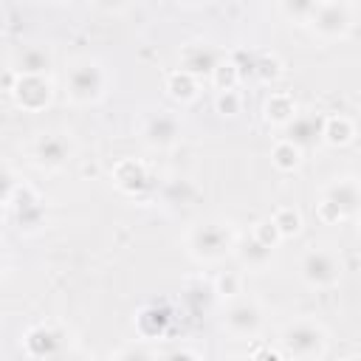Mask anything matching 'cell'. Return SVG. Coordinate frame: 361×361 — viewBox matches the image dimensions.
I'll return each instance as SVG.
<instances>
[{
	"label": "cell",
	"mask_w": 361,
	"mask_h": 361,
	"mask_svg": "<svg viewBox=\"0 0 361 361\" xmlns=\"http://www.w3.org/2000/svg\"><path fill=\"white\" fill-rule=\"evenodd\" d=\"M282 350L293 361H316L324 353V330L313 322H293L282 330Z\"/></svg>",
	"instance_id": "6da1fadb"
},
{
	"label": "cell",
	"mask_w": 361,
	"mask_h": 361,
	"mask_svg": "<svg viewBox=\"0 0 361 361\" xmlns=\"http://www.w3.org/2000/svg\"><path fill=\"white\" fill-rule=\"evenodd\" d=\"M302 276L307 285L313 288H330L338 282L341 276V265H338V257L330 251V248H322V245H310L302 257Z\"/></svg>",
	"instance_id": "7a4b0ae2"
},
{
	"label": "cell",
	"mask_w": 361,
	"mask_h": 361,
	"mask_svg": "<svg viewBox=\"0 0 361 361\" xmlns=\"http://www.w3.org/2000/svg\"><path fill=\"white\" fill-rule=\"evenodd\" d=\"M104 90V73L99 62L93 59H79L68 71V93L73 102H96Z\"/></svg>",
	"instance_id": "3957f363"
},
{
	"label": "cell",
	"mask_w": 361,
	"mask_h": 361,
	"mask_svg": "<svg viewBox=\"0 0 361 361\" xmlns=\"http://www.w3.org/2000/svg\"><path fill=\"white\" fill-rule=\"evenodd\" d=\"M189 245H192V254L200 257V259H220L231 245V231L220 223H206V226H197L189 237Z\"/></svg>",
	"instance_id": "277c9868"
},
{
	"label": "cell",
	"mask_w": 361,
	"mask_h": 361,
	"mask_svg": "<svg viewBox=\"0 0 361 361\" xmlns=\"http://www.w3.org/2000/svg\"><path fill=\"white\" fill-rule=\"evenodd\" d=\"M310 23L324 37H341L350 28V8L344 3H313Z\"/></svg>",
	"instance_id": "5b68a950"
},
{
	"label": "cell",
	"mask_w": 361,
	"mask_h": 361,
	"mask_svg": "<svg viewBox=\"0 0 361 361\" xmlns=\"http://www.w3.org/2000/svg\"><path fill=\"white\" fill-rule=\"evenodd\" d=\"M25 350H28L34 358L54 361L59 353H65V336H62V330L48 327V324L31 327V330L25 333Z\"/></svg>",
	"instance_id": "8992f818"
},
{
	"label": "cell",
	"mask_w": 361,
	"mask_h": 361,
	"mask_svg": "<svg viewBox=\"0 0 361 361\" xmlns=\"http://www.w3.org/2000/svg\"><path fill=\"white\" fill-rule=\"evenodd\" d=\"M324 124H327V118L319 116V113L293 116V118L288 121V141L296 144L299 149H302V147H313L316 141L324 138Z\"/></svg>",
	"instance_id": "52a82bcc"
},
{
	"label": "cell",
	"mask_w": 361,
	"mask_h": 361,
	"mask_svg": "<svg viewBox=\"0 0 361 361\" xmlns=\"http://www.w3.org/2000/svg\"><path fill=\"white\" fill-rule=\"evenodd\" d=\"M141 135H144V141L149 147H169L178 138V118L169 116L166 110H158V113L144 118Z\"/></svg>",
	"instance_id": "ba28073f"
},
{
	"label": "cell",
	"mask_w": 361,
	"mask_h": 361,
	"mask_svg": "<svg viewBox=\"0 0 361 361\" xmlns=\"http://www.w3.org/2000/svg\"><path fill=\"white\" fill-rule=\"evenodd\" d=\"M226 327L234 336H254L262 327V313L254 302H237L226 310Z\"/></svg>",
	"instance_id": "9c48e42d"
},
{
	"label": "cell",
	"mask_w": 361,
	"mask_h": 361,
	"mask_svg": "<svg viewBox=\"0 0 361 361\" xmlns=\"http://www.w3.org/2000/svg\"><path fill=\"white\" fill-rule=\"evenodd\" d=\"M17 104L25 110H39L51 102V85L42 76H20L17 87H14Z\"/></svg>",
	"instance_id": "30bf717a"
},
{
	"label": "cell",
	"mask_w": 361,
	"mask_h": 361,
	"mask_svg": "<svg viewBox=\"0 0 361 361\" xmlns=\"http://www.w3.org/2000/svg\"><path fill=\"white\" fill-rule=\"evenodd\" d=\"M180 71H186L189 76H195V73H214L217 71V51L212 48V45H206V42H192V45H186L183 48V54H180Z\"/></svg>",
	"instance_id": "8fae6325"
},
{
	"label": "cell",
	"mask_w": 361,
	"mask_h": 361,
	"mask_svg": "<svg viewBox=\"0 0 361 361\" xmlns=\"http://www.w3.org/2000/svg\"><path fill=\"white\" fill-rule=\"evenodd\" d=\"M68 155H71V147H68V141L62 138V135H56V133H45V135H39L37 138V144H34V158L42 164V166H62L65 161H68Z\"/></svg>",
	"instance_id": "7c38bea8"
},
{
	"label": "cell",
	"mask_w": 361,
	"mask_h": 361,
	"mask_svg": "<svg viewBox=\"0 0 361 361\" xmlns=\"http://www.w3.org/2000/svg\"><path fill=\"white\" fill-rule=\"evenodd\" d=\"M341 214H350V212H358L361 209V186L353 180V178H341L336 180L330 189H327V197Z\"/></svg>",
	"instance_id": "4fadbf2b"
},
{
	"label": "cell",
	"mask_w": 361,
	"mask_h": 361,
	"mask_svg": "<svg viewBox=\"0 0 361 361\" xmlns=\"http://www.w3.org/2000/svg\"><path fill=\"white\" fill-rule=\"evenodd\" d=\"M51 68V54L39 45H28L17 54V71L20 76H42Z\"/></svg>",
	"instance_id": "5bb4252c"
},
{
	"label": "cell",
	"mask_w": 361,
	"mask_h": 361,
	"mask_svg": "<svg viewBox=\"0 0 361 361\" xmlns=\"http://www.w3.org/2000/svg\"><path fill=\"white\" fill-rule=\"evenodd\" d=\"M271 251H274V248H268L265 243H259L254 234L245 237V240L240 243V248H237L240 259H243L248 268H265V265L271 262Z\"/></svg>",
	"instance_id": "9a60e30c"
},
{
	"label": "cell",
	"mask_w": 361,
	"mask_h": 361,
	"mask_svg": "<svg viewBox=\"0 0 361 361\" xmlns=\"http://www.w3.org/2000/svg\"><path fill=\"white\" fill-rule=\"evenodd\" d=\"M116 183H118L121 189H127V192H141V189L147 186V172H144V166L135 164V161H121V164L116 166Z\"/></svg>",
	"instance_id": "2e32d148"
},
{
	"label": "cell",
	"mask_w": 361,
	"mask_h": 361,
	"mask_svg": "<svg viewBox=\"0 0 361 361\" xmlns=\"http://www.w3.org/2000/svg\"><path fill=\"white\" fill-rule=\"evenodd\" d=\"M166 324H169V310L158 307V305L141 310V316H138V327H141L144 336H158V333L166 330Z\"/></svg>",
	"instance_id": "e0dca14e"
},
{
	"label": "cell",
	"mask_w": 361,
	"mask_h": 361,
	"mask_svg": "<svg viewBox=\"0 0 361 361\" xmlns=\"http://www.w3.org/2000/svg\"><path fill=\"white\" fill-rule=\"evenodd\" d=\"M166 87H169V93L175 96V99H180V102H189L195 93H197V85H195V76H189L186 71H175L172 76H169V82H166Z\"/></svg>",
	"instance_id": "ac0fdd59"
},
{
	"label": "cell",
	"mask_w": 361,
	"mask_h": 361,
	"mask_svg": "<svg viewBox=\"0 0 361 361\" xmlns=\"http://www.w3.org/2000/svg\"><path fill=\"white\" fill-rule=\"evenodd\" d=\"M350 138H353V124H350V118H344V116L327 118V124H324V141H327V144H347Z\"/></svg>",
	"instance_id": "d6986e66"
},
{
	"label": "cell",
	"mask_w": 361,
	"mask_h": 361,
	"mask_svg": "<svg viewBox=\"0 0 361 361\" xmlns=\"http://www.w3.org/2000/svg\"><path fill=\"white\" fill-rule=\"evenodd\" d=\"M265 116H268L271 121H290V118H293V102H290L285 93H276V96L268 99Z\"/></svg>",
	"instance_id": "ffe728a7"
},
{
	"label": "cell",
	"mask_w": 361,
	"mask_h": 361,
	"mask_svg": "<svg viewBox=\"0 0 361 361\" xmlns=\"http://www.w3.org/2000/svg\"><path fill=\"white\" fill-rule=\"evenodd\" d=\"M271 158H274V164H276L279 169H293V166L299 164V147L285 138V141H279V144L274 147V155H271Z\"/></svg>",
	"instance_id": "44dd1931"
},
{
	"label": "cell",
	"mask_w": 361,
	"mask_h": 361,
	"mask_svg": "<svg viewBox=\"0 0 361 361\" xmlns=\"http://www.w3.org/2000/svg\"><path fill=\"white\" fill-rule=\"evenodd\" d=\"M274 226L279 228V234L282 237H288V234H296L299 231V226H302V220H299V212L296 209H279L276 212V217H274Z\"/></svg>",
	"instance_id": "7402d4cb"
},
{
	"label": "cell",
	"mask_w": 361,
	"mask_h": 361,
	"mask_svg": "<svg viewBox=\"0 0 361 361\" xmlns=\"http://www.w3.org/2000/svg\"><path fill=\"white\" fill-rule=\"evenodd\" d=\"M254 237H257L259 243H265L268 248H274V243H276V240H279L282 234H279V228L274 226V220H265V223H259V226H257Z\"/></svg>",
	"instance_id": "603a6c76"
},
{
	"label": "cell",
	"mask_w": 361,
	"mask_h": 361,
	"mask_svg": "<svg viewBox=\"0 0 361 361\" xmlns=\"http://www.w3.org/2000/svg\"><path fill=\"white\" fill-rule=\"evenodd\" d=\"M254 68H257V73H259L262 79H276V76H279V62H276L274 56H259V59L254 62Z\"/></svg>",
	"instance_id": "cb8c5ba5"
},
{
	"label": "cell",
	"mask_w": 361,
	"mask_h": 361,
	"mask_svg": "<svg viewBox=\"0 0 361 361\" xmlns=\"http://www.w3.org/2000/svg\"><path fill=\"white\" fill-rule=\"evenodd\" d=\"M237 107H240L237 93H234V90H223V93H220V99H217V110H220L223 116H234V113H237Z\"/></svg>",
	"instance_id": "d4e9b609"
},
{
	"label": "cell",
	"mask_w": 361,
	"mask_h": 361,
	"mask_svg": "<svg viewBox=\"0 0 361 361\" xmlns=\"http://www.w3.org/2000/svg\"><path fill=\"white\" fill-rule=\"evenodd\" d=\"M234 76H237V68L234 65H217V71H214V79H217L220 90H231Z\"/></svg>",
	"instance_id": "484cf974"
},
{
	"label": "cell",
	"mask_w": 361,
	"mask_h": 361,
	"mask_svg": "<svg viewBox=\"0 0 361 361\" xmlns=\"http://www.w3.org/2000/svg\"><path fill=\"white\" fill-rule=\"evenodd\" d=\"M237 288H240L237 274H223V276L217 279V290H214V293H220V296H234Z\"/></svg>",
	"instance_id": "4316f807"
},
{
	"label": "cell",
	"mask_w": 361,
	"mask_h": 361,
	"mask_svg": "<svg viewBox=\"0 0 361 361\" xmlns=\"http://www.w3.org/2000/svg\"><path fill=\"white\" fill-rule=\"evenodd\" d=\"M116 361H152V355L149 353H144V350H135V347H130V350H124Z\"/></svg>",
	"instance_id": "83f0119b"
},
{
	"label": "cell",
	"mask_w": 361,
	"mask_h": 361,
	"mask_svg": "<svg viewBox=\"0 0 361 361\" xmlns=\"http://www.w3.org/2000/svg\"><path fill=\"white\" fill-rule=\"evenodd\" d=\"M322 217H324V220H333V217L338 220V217H341V212H338L330 200H322Z\"/></svg>",
	"instance_id": "f1b7e54d"
},
{
	"label": "cell",
	"mask_w": 361,
	"mask_h": 361,
	"mask_svg": "<svg viewBox=\"0 0 361 361\" xmlns=\"http://www.w3.org/2000/svg\"><path fill=\"white\" fill-rule=\"evenodd\" d=\"M54 361H87V358H85L79 350H65V353H59Z\"/></svg>",
	"instance_id": "f546056e"
},
{
	"label": "cell",
	"mask_w": 361,
	"mask_h": 361,
	"mask_svg": "<svg viewBox=\"0 0 361 361\" xmlns=\"http://www.w3.org/2000/svg\"><path fill=\"white\" fill-rule=\"evenodd\" d=\"M166 361H197V358H195L189 350H175V353L166 355Z\"/></svg>",
	"instance_id": "4dcf8cb0"
},
{
	"label": "cell",
	"mask_w": 361,
	"mask_h": 361,
	"mask_svg": "<svg viewBox=\"0 0 361 361\" xmlns=\"http://www.w3.org/2000/svg\"><path fill=\"white\" fill-rule=\"evenodd\" d=\"M251 361H279V355H276V353H271V350H259Z\"/></svg>",
	"instance_id": "1f68e13d"
},
{
	"label": "cell",
	"mask_w": 361,
	"mask_h": 361,
	"mask_svg": "<svg viewBox=\"0 0 361 361\" xmlns=\"http://www.w3.org/2000/svg\"><path fill=\"white\" fill-rule=\"evenodd\" d=\"M228 361H248V358H228Z\"/></svg>",
	"instance_id": "d6a6232c"
},
{
	"label": "cell",
	"mask_w": 361,
	"mask_h": 361,
	"mask_svg": "<svg viewBox=\"0 0 361 361\" xmlns=\"http://www.w3.org/2000/svg\"><path fill=\"white\" fill-rule=\"evenodd\" d=\"M353 361H361V358H353Z\"/></svg>",
	"instance_id": "836d02e7"
}]
</instances>
